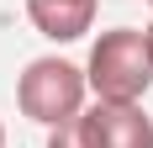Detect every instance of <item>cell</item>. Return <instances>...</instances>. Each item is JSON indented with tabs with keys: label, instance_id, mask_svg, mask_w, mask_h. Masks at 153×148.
I'll return each instance as SVG.
<instances>
[{
	"label": "cell",
	"instance_id": "1",
	"mask_svg": "<svg viewBox=\"0 0 153 148\" xmlns=\"http://www.w3.org/2000/svg\"><path fill=\"white\" fill-rule=\"evenodd\" d=\"M85 79H90L95 101H116V106H132L148 95L153 85V58H148V37L137 27H116V32H100L90 48V64H85Z\"/></svg>",
	"mask_w": 153,
	"mask_h": 148
},
{
	"label": "cell",
	"instance_id": "2",
	"mask_svg": "<svg viewBox=\"0 0 153 148\" xmlns=\"http://www.w3.org/2000/svg\"><path fill=\"white\" fill-rule=\"evenodd\" d=\"M85 95H90V79L85 69H74L69 58H32L21 85H16V101L32 122L42 127H58V122H74L85 111Z\"/></svg>",
	"mask_w": 153,
	"mask_h": 148
},
{
	"label": "cell",
	"instance_id": "3",
	"mask_svg": "<svg viewBox=\"0 0 153 148\" xmlns=\"http://www.w3.org/2000/svg\"><path fill=\"white\" fill-rule=\"evenodd\" d=\"M85 122V143L90 148H153V122L143 117V106H116V101H95L90 111H79Z\"/></svg>",
	"mask_w": 153,
	"mask_h": 148
},
{
	"label": "cell",
	"instance_id": "4",
	"mask_svg": "<svg viewBox=\"0 0 153 148\" xmlns=\"http://www.w3.org/2000/svg\"><path fill=\"white\" fill-rule=\"evenodd\" d=\"M95 5L100 0H27V21L48 43H79L95 27Z\"/></svg>",
	"mask_w": 153,
	"mask_h": 148
},
{
	"label": "cell",
	"instance_id": "5",
	"mask_svg": "<svg viewBox=\"0 0 153 148\" xmlns=\"http://www.w3.org/2000/svg\"><path fill=\"white\" fill-rule=\"evenodd\" d=\"M48 148H90L85 143V122H58V127H53V132H48Z\"/></svg>",
	"mask_w": 153,
	"mask_h": 148
},
{
	"label": "cell",
	"instance_id": "6",
	"mask_svg": "<svg viewBox=\"0 0 153 148\" xmlns=\"http://www.w3.org/2000/svg\"><path fill=\"white\" fill-rule=\"evenodd\" d=\"M143 37H148V58H153V27H143Z\"/></svg>",
	"mask_w": 153,
	"mask_h": 148
},
{
	"label": "cell",
	"instance_id": "7",
	"mask_svg": "<svg viewBox=\"0 0 153 148\" xmlns=\"http://www.w3.org/2000/svg\"><path fill=\"white\" fill-rule=\"evenodd\" d=\"M0 148H5V127H0Z\"/></svg>",
	"mask_w": 153,
	"mask_h": 148
},
{
	"label": "cell",
	"instance_id": "8",
	"mask_svg": "<svg viewBox=\"0 0 153 148\" xmlns=\"http://www.w3.org/2000/svg\"><path fill=\"white\" fill-rule=\"evenodd\" d=\"M148 5H153V0H148Z\"/></svg>",
	"mask_w": 153,
	"mask_h": 148
}]
</instances>
